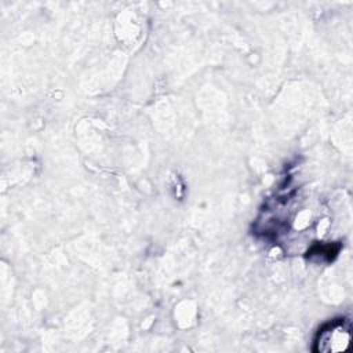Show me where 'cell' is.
Masks as SVG:
<instances>
[{
  "label": "cell",
  "mask_w": 353,
  "mask_h": 353,
  "mask_svg": "<svg viewBox=\"0 0 353 353\" xmlns=\"http://www.w3.org/2000/svg\"><path fill=\"white\" fill-rule=\"evenodd\" d=\"M352 339L350 323L346 319H336L327 323L317 332L314 339V352L336 353L347 349Z\"/></svg>",
  "instance_id": "6da1fadb"
}]
</instances>
